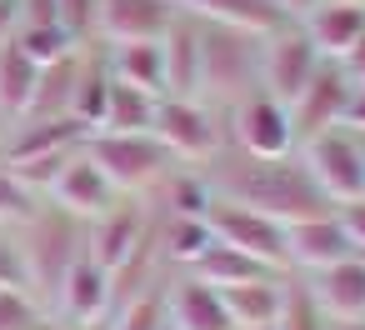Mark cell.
Segmentation results:
<instances>
[{
  "mask_svg": "<svg viewBox=\"0 0 365 330\" xmlns=\"http://www.w3.org/2000/svg\"><path fill=\"white\" fill-rule=\"evenodd\" d=\"M200 175H205V185H210L215 200H230V205H245V210L275 215L280 225L335 210V205L320 195V185L310 180V170L300 165V155L255 160V155H240V150L225 145L215 160L200 165Z\"/></svg>",
  "mask_w": 365,
  "mask_h": 330,
  "instance_id": "1",
  "label": "cell"
},
{
  "mask_svg": "<svg viewBox=\"0 0 365 330\" xmlns=\"http://www.w3.org/2000/svg\"><path fill=\"white\" fill-rule=\"evenodd\" d=\"M200 26V100L210 105H235L240 96L260 91V41L255 31L240 26Z\"/></svg>",
  "mask_w": 365,
  "mask_h": 330,
  "instance_id": "2",
  "label": "cell"
},
{
  "mask_svg": "<svg viewBox=\"0 0 365 330\" xmlns=\"http://www.w3.org/2000/svg\"><path fill=\"white\" fill-rule=\"evenodd\" d=\"M26 245H21V260H26V280H31V295L41 300H56V290H61V280H66V270L81 260V250H86V230H81V220L76 215H66V210H56V205H46V210H36L31 220H26Z\"/></svg>",
  "mask_w": 365,
  "mask_h": 330,
  "instance_id": "3",
  "label": "cell"
},
{
  "mask_svg": "<svg viewBox=\"0 0 365 330\" xmlns=\"http://www.w3.org/2000/svg\"><path fill=\"white\" fill-rule=\"evenodd\" d=\"M101 170L106 180L120 190V195H140L150 185H160L170 175V150L160 145L155 130H140V135H120V130H91L86 145H81Z\"/></svg>",
  "mask_w": 365,
  "mask_h": 330,
  "instance_id": "4",
  "label": "cell"
},
{
  "mask_svg": "<svg viewBox=\"0 0 365 330\" xmlns=\"http://www.w3.org/2000/svg\"><path fill=\"white\" fill-rule=\"evenodd\" d=\"M295 155H300V165L310 170V180L320 185V195L330 205L365 200V145L345 125H330V130L310 135Z\"/></svg>",
  "mask_w": 365,
  "mask_h": 330,
  "instance_id": "5",
  "label": "cell"
},
{
  "mask_svg": "<svg viewBox=\"0 0 365 330\" xmlns=\"http://www.w3.org/2000/svg\"><path fill=\"white\" fill-rule=\"evenodd\" d=\"M155 135L170 150V160L180 165H205L225 150V115L210 100H185V96H165L160 115H155Z\"/></svg>",
  "mask_w": 365,
  "mask_h": 330,
  "instance_id": "6",
  "label": "cell"
},
{
  "mask_svg": "<svg viewBox=\"0 0 365 330\" xmlns=\"http://www.w3.org/2000/svg\"><path fill=\"white\" fill-rule=\"evenodd\" d=\"M225 145L255 160H280L295 155V130H290V105H280L265 91H250L230 105L225 115Z\"/></svg>",
  "mask_w": 365,
  "mask_h": 330,
  "instance_id": "7",
  "label": "cell"
},
{
  "mask_svg": "<svg viewBox=\"0 0 365 330\" xmlns=\"http://www.w3.org/2000/svg\"><path fill=\"white\" fill-rule=\"evenodd\" d=\"M320 66H325V56L310 46V36L300 31V21H285L280 31H270L260 41V91L275 96L280 105H290L315 81Z\"/></svg>",
  "mask_w": 365,
  "mask_h": 330,
  "instance_id": "8",
  "label": "cell"
},
{
  "mask_svg": "<svg viewBox=\"0 0 365 330\" xmlns=\"http://www.w3.org/2000/svg\"><path fill=\"white\" fill-rule=\"evenodd\" d=\"M210 230H215V240H225V245H235L240 255L260 260L265 270H280V275H285L290 245H285V225H280L275 215H260V210L215 200V205H210Z\"/></svg>",
  "mask_w": 365,
  "mask_h": 330,
  "instance_id": "9",
  "label": "cell"
},
{
  "mask_svg": "<svg viewBox=\"0 0 365 330\" xmlns=\"http://www.w3.org/2000/svg\"><path fill=\"white\" fill-rule=\"evenodd\" d=\"M150 240H155V220L145 215V205H140V200L120 195L101 220H91L86 250H91V260H101V265L115 275V270H125V265H130Z\"/></svg>",
  "mask_w": 365,
  "mask_h": 330,
  "instance_id": "10",
  "label": "cell"
},
{
  "mask_svg": "<svg viewBox=\"0 0 365 330\" xmlns=\"http://www.w3.org/2000/svg\"><path fill=\"white\" fill-rule=\"evenodd\" d=\"M51 205L56 210H66V215H76L81 225H91V220H101L115 200H120V190L106 180V170L86 155V150H76L66 165H61V175L51 180Z\"/></svg>",
  "mask_w": 365,
  "mask_h": 330,
  "instance_id": "11",
  "label": "cell"
},
{
  "mask_svg": "<svg viewBox=\"0 0 365 330\" xmlns=\"http://www.w3.org/2000/svg\"><path fill=\"white\" fill-rule=\"evenodd\" d=\"M56 310L76 330H91L115 310V280H110V270L101 260H91V250H81V260L66 270V280L56 290Z\"/></svg>",
  "mask_w": 365,
  "mask_h": 330,
  "instance_id": "12",
  "label": "cell"
},
{
  "mask_svg": "<svg viewBox=\"0 0 365 330\" xmlns=\"http://www.w3.org/2000/svg\"><path fill=\"white\" fill-rule=\"evenodd\" d=\"M350 91H355V81L335 66V61H325L320 71H315V81L290 100V130H295V150L310 140V135H320V130H330V125H340V115H345V100H350Z\"/></svg>",
  "mask_w": 365,
  "mask_h": 330,
  "instance_id": "13",
  "label": "cell"
},
{
  "mask_svg": "<svg viewBox=\"0 0 365 330\" xmlns=\"http://www.w3.org/2000/svg\"><path fill=\"white\" fill-rule=\"evenodd\" d=\"M180 21L170 0H96V36L110 46L125 41H165V31Z\"/></svg>",
  "mask_w": 365,
  "mask_h": 330,
  "instance_id": "14",
  "label": "cell"
},
{
  "mask_svg": "<svg viewBox=\"0 0 365 330\" xmlns=\"http://www.w3.org/2000/svg\"><path fill=\"white\" fill-rule=\"evenodd\" d=\"M305 285H310V295H315V305L330 325L365 320V255H345V260L315 270Z\"/></svg>",
  "mask_w": 365,
  "mask_h": 330,
  "instance_id": "15",
  "label": "cell"
},
{
  "mask_svg": "<svg viewBox=\"0 0 365 330\" xmlns=\"http://www.w3.org/2000/svg\"><path fill=\"white\" fill-rule=\"evenodd\" d=\"M285 245H290V265H300L310 275L325 270V265H335V260H345V255H355V245H350V235H345V225H340L335 210L290 220L285 225Z\"/></svg>",
  "mask_w": 365,
  "mask_h": 330,
  "instance_id": "16",
  "label": "cell"
},
{
  "mask_svg": "<svg viewBox=\"0 0 365 330\" xmlns=\"http://www.w3.org/2000/svg\"><path fill=\"white\" fill-rule=\"evenodd\" d=\"M300 31L310 36V46L325 61L340 66L365 36V0H320V6L300 21Z\"/></svg>",
  "mask_w": 365,
  "mask_h": 330,
  "instance_id": "17",
  "label": "cell"
},
{
  "mask_svg": "<svg viewBox=\"0 0 365 330\" xmlns=\"http://www.w3.org/2000/svg\"><path fill=\"white\" fill-rule=\"evenodd\" d=\"M165 320L175 330H235L230 315H225L220 290L205 285V280H195V275H180L165 290Z\"/></svg>",
  "mask_w": 365,
  "mask_h": 330,
  "instance_id": "18",
  "label": "cell"
},
{
  "mask_svg": "<svg viewBox=\"0 0 365 330\" xmlns=\"http://www.w3.org/2000/svg\"><path fill=\"white\" fill-rule=\"evenodd\" d=\"M170 6L190 21H210V26H240L255 36H270L285 26L275 0H170Z\"/></svg>",
  "mask_w": 365,
  "mask_h": 330,
  "instance_id": "19",
  "label": "cell"
},
{
  "mask_svg": "<svg viewBox=\"0 0 365 330\" xmlns=\"http://www.w3.org/2000/svg\"><path fill=\"white\" fill-rule=\"evenodd\" d=\"M165 96H185V100H200V26L190 16H180L165 41Z\"/></svg>",
  "mask_w": 365,
  "mask_h": 330,
  "instance_id": "20",
  "label": "cell"
},
{
  "mask_svg": "<svg viewBox=\"0 0 365 330\" xmlns=\"http://www.w3.org/2000/svg\"><path fill=\"white\" fill-rule=\"evenodd\" d=\"M86 135H91V130H86L76 115H61V120H21L16 140L6 145V165L36 160V155H66V150H81Z\"/></svg>",
  "mask_w": 365,
  "mask_h": 330,
  "instance_id": "21",
  "label": "cell"
},
{
  "mask_svg": "<svg viewBox=\"0 0 365 330\" xmlns=\"http://www.w3.org/2000/svg\"><path fill=\"white\" fill-rule=\"evenodd\" d=\"M220 300H225V315H230L235 330L275 325L280 305H285V275H260L250 285H230V290H220Z\"/></svg>",
  "mask_w": 365,
  "mask_h": 330,
  "instance_id": "22",
  "label": "cell"
},
{
  "mask_svg": "<svg viewBox=\"0 0 365 330\" xmlns=\"http://www.w3.org/2000/svg\"><path fill=\"white\" fill-rule=\"evenodd\" d=\"M110 76L165 100V51H160V41H125V46H110Z\"/></svg>",
  "mask_w": 365,
  "mask_h": 330,
  "instance_id": "23",
  "label": "cell"
},
{
  "mask_svg": "<svg viewBox=\"0 0 365 330\" xmlns=\"http://www.w3.org/2000/svg\"><path fill=\"white\" fill-rule=\"evenodd\" d=\"M76 81H81V56H66L56 66H41V81H36V96H31L26 120H61V115H71Z\"/></svg>",
  "mask_w": 365,
  "mask_h": 330,
  "instance_id": "24",
  "label": "cell"
},
{
  "mask_svg": "<svg viewBox=\"0 0 365 330\" xmlns=\"http://www.w3.org/2000/svg\"><path fill=\"white\" fill-rule=\"evenodd\" d=\"M155 115H160V96L135 91V86H125V81L110 76V96H106V120H101V130L140 135V130H155Z\"/></svg>",
  "mask_w": 365,
  "mask_h": 330,
  "instance_id": "25",
  "label": "cell"
},
{
  "mask_svg": "<svg viewBox=\"0 0 365 330\" xmlns=\"http://www.w3.org/2000/svg\"><path fill=\"white\" fill-rule=\"evenodd\" d=\"M210 240H215L210 215H160V225H155V245H160V255L175 260V265H185V270L210 250Z\"/></svg>",
  "mask_w": 365,
  "mask_h": 330,
  "instance_id": "26",
  "label": "cell"
},
{
  "mask_svg": "<svg viewBox=\"0 0 365 330\" xmlns=\"http://www.w3.org/2000/svg\"><path fill=\"white\" fill-rule=\"evenodd\" d=\"M36 81H41V66H36L16 41L0 46V115L26 120L31 96H36Z\"/></svg>",
  "mask_w": 365,
  "mask_h": 330,
  "instance_id": "27",
  "label": "cell"
},
{
  "mask_svg": "<svg viewBox=\"0 0 365 330\" xmlns=\"http://www.w3.org/2000/svg\"><path fill=\"white\" fill-rule=\"evenodd\" d=\"M190 275H195V280H205V285H215V290H230V285H250V280H260V275H280V270H265L260 260L240 255L235 245L210 240V250L190 265Z\"/></svg>",
  "mask_w": 365,
  "mask_h": 330,
  "instance_id": "28",
  "label": "cell"
},
{
  "mask_svg": "<svg viewBox=\"0 0 365 330\" xmlns=\"http://www.w3.org/2000/svg\"><path fill=\"white\" fill-rule=\"evenodd\" d=\"M11 41H16L36 66H56V61H66V56H81V41H76L66 26H21Z\"/></svg>",
  "mask_w": 365,
  "mask_h": 330,
  "instance_id": "29",
  "label": "cell"
},
{
  "mask_svg": "<svg viewBox=\"0 0 365 330\" xmlns=\"http://www.w3.org/2000/svg\"><path fill=\"white\" fill-rule=\"evenodd\" d=\"M106 96H110V66H81L71 115H76L86 130H101V120H106Z\"/></svg>",
  "mask_w": 365,
  "mask_h": 330,
  "instance_id": "30",
  "label": "cell"
},
{
  "mask_svg": "<svg viewBox=\"0 0 365 330\" xmlns=\"http://www.w3.org/2000/svg\"><path fill=\"white\" fill-rule=\"evenodd\" d=\"M215 195L200 170H170L165 175V215H210Z\"/></svg>",
  "mask_w": 365,
  "mask_h": 330,
  "instance_id": "31",
  "label": "cell"
},
{
  "mask_svg": "<svg viewBox=\"0 0 365 330\" xmlns=\"http://www.w3.org/2000/svg\"><path fill=\"white\" fill-rule=\"evenodd\" d=\"M275 330H330V320L320 315V305H315L305 280H285V305H280Z\"/></svg>",
  "mask_w": 365,
  "mask_h": 330,
  "instance_id": "32",
  "label": "cell"
},
{
  "mask_svg": "<svg viewBox=\"0 0 365 330\" xmlns=\"http://www.w3.org/2000/svg\"><path fill=\"white\" fill-rule=\"evenodd\" d=\"M160 320H165V290H140L115 310L110 330H160Z\"/></svg>",
  "mask_w": 365,
  "mask_h": 330,
  "instance_id": "33",
  "label": "cell"
},
{
  "mask_svg": "<svg viewBox=\"0 0 365 330\" xmlns=\"http://www.w3.org/2000/svg\"><path fill=\"white\" fill-rule=\"evenodd\" d=\"M0 330H46V310L31 290H0Z\"/></svg>",
  "mask_w": 365,
  "mask_h": 330,
  "instance_id": "34",
  "label": "cell"
},
{
  "mask_svg": "<svg viewBox=\"0 0 365 330\" xmlns=\"http://www.w3.org/2000/svg\"><path fill=\"white\" fill-rule=\"evenodd\" d=\"M36 210H41L36 205V190H26L6 165H0V225H26Z\"/></svg>",
  "mask_w": 365,
  "mask_h": 330,
  "instance_id": "35",
  "label": "cell"
},
{
  "mask_svg": "<svg viewBox=\"0 0 365 330\" xmlns=\"http://www.w3.org/2000/svg\"><path fill=\"white\" fill-rule=\"evenodd\" d=\"M0 290H31L26 280V260H21V245L0 235Z\"/></svg>",
  "mask_w": 365,
  "mask_h": 330,
  "instance_id": "36",
  "label": "cell"
},
{
  "mask_svg": "<svg viewBox=\"0 0 365 330\" xmlns=\"http://www.w3.org/2000/svg\"><path fill=\"white\" fill-rule=\"evenodd\" d=\"M56 6H61V26L76 41H86L96 31V0H56Z\"/></svg>",
  "mask_w": 365,
  "mask_h": 330,
  "instance_id": "37",
  "label": "cell"
},
{
  "mask_svg": "<svg viewBox=\"0 0 365 330\" xmlns=\"http://www.w3.org/2000/svg\"><path fill=\"white\" fill-rule=\"evenodd\" d=\"M335 215H340V225H345V235H350V245H355V255H365V200H350V205H335Z\"/></svg>",
  "mask_w": 365,
  "mask_h": 330,
  "instance_id": "38",
  "label": "cell"
},
{
  "mask_svg": "<svg viewBox=\"0 0 365 330\" xmlns=\"http://www.w3.org/2000/svg\"><path fill=\"white\" fill-rule=\"evenodd\" d=\"M340 125H345L350 135H365V86H355V91H350V100H345V115H340Z\"/></svg>",
  "mask_w": 365,
  "mask_h": 330,
  "instance_id": "39",
  "label": "cell"
},
{
  "mask_svg": "<svg viewBox=\"0 0 365 330\" xmlns=\"http://www.w3.org/2000/svg\"><path fill=\"white\" fill-rule=\"evenodd\" d=\"M21 31V0H0V46Z\"/></svg>",
  "mask_w": 365,
  "mask_h": 330,
  "instance_id": "40",
  "label": "cell"
},
{
  "mask_svg": "<svg viewBox=\"0 0 365 330\" xmlns=\"http://www.w3.org/2000/svg\"><path fill=\"white\" fill-rule=\"evenodd\" d=\"M275 6H280V16H285V21H305V16L320 6V0H275Z\"/></svg>",
  "mask_w": 365,
  "mask_h": 330,
  "instance_id": "41",
  "label": "cell"
},
{
  "mask_svg": "<svg viewBox=\"0 0 365 330\" xmlns=\"http://www.w3.org/2000/svg\"><path fill=\"white\" fill-rule=\"evenodd\" d=\"M335 330H365V320H355V325H335Z\"/></svg>",
  "mask_w": 365,
  "mask_h": 330,
  "instance_id": "42",
  "label": "cell"
},
{
  "mask_svg": "<svg viewBox=\"0 0 365 330\" xmlns=\"http://www.w3.org/2000/svg\"><path fill=\"white\" fill-rule=\"evenodd\" d=\"M160 330H175V325H170V320H160Z\"/></svg>",
  "mask_w": 365,
  "mask_h": 330,
  "instance_id": "43",
  "label": "cell"
},
{
  "mask_svg": "<svg viewBox=\"0 0 365 330\" xmlns=\"http://www.w3.org/2000/svg\"><path fill=\"white\" fill-rule=\"evenodd\" d=\"M260 330H275V325H260Z\"/></svg>",
  "mask_w": 365,
  "mask_h": 330,
  "instance_id": "44",
  "label": "cell"
},
{
  "mask_svg": "<svg viewBox=\"0 0 365 330\" xmlns=\"http://www.w3.org/2000/svg\"><path fill=\"white\" fill-rule=\"evenodd\" d=\"M360 145H365V135H360Z\"/></svg>",
  "mask_w": 365,
  "mask_h": 330,
  "instance_id": "45",
  "label": "cell"
}]
</instances>
